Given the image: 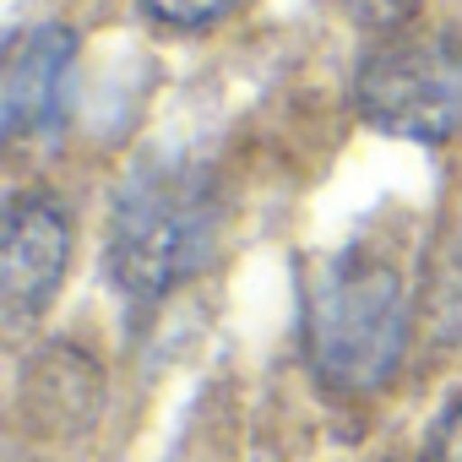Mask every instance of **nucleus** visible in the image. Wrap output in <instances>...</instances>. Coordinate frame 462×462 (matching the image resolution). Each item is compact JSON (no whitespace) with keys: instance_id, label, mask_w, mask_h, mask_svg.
I'll list each match as a JSON object with an SVG mask.
<instances>
[{"instance_id":"nucleus-7","label":"nucleus","mask_w":462,"mask_h":462,"mask_svg":"<svg viewBox=\"0 0 462 462\" xmlns=\"http://www.w3.org/2000/svg\"><path fill=\"white\" fill-rule=\"evenodd\" d=\"M332 6L348 17V23H359V28H370V33H392L397 23H408L424 0H332Z\"/></svg>"},{"instance_id":"nucleus-4","label":"nucleus","mask_w":462,"mask_h":462,"mask_svg":"<svg viewBox=\"0 0 462 462\" xmlns=\"http://www.w3.org/2000/svg\"><path fill=\"white\" fill-rule=\"evenodd\" d=\"M71 262V217L50 196H17L0 228V310L12 321L39 316Z\"/></svg>"},{"instance_id":"nucleus-8","label":"nucleus","mask_w":462,"mask_h":462,"mask_svg":"<svg viewBox=\"0 0 462 462\" xmlns=\"http://www.w3.org/2000/svg\"><path fill=\"white\" fill-rule=\"evenodd\" d=\"M430 462H462V402L435 424V435H430Z\"/></svg>"},{"instance_id":"nucleus-2","label":"nucleus","mask_w":462,"mask_h":462,"mask_svg":"<svg viewBox=\"0 0 462 462\" xmlns=\"http://www.w3.org/2000/svg\"><path fill=\"white\" fill-rule=\"evenodd\" d=\"M305 343H310L316 375L332 392L386 386L408 343V305H402L397 273L370 256L337 262L310 294Z\"/></svg>"},{"instance_id":"nucleus-1","label":"nucleus","mask_w":462,"mask_h":462,"mask_svg":"<svg viewBox=\"0 0 462 462\" xmlns=\"http://www.w3.org/2000/svg\"><path fill=\"white\" fill-rule=\"evenodd\" d=\"M217 235V201L201 169L190 163H147L136 169L109 217V278L125 300H163L185 283Z\"/></svg>"},{"instance_id":"nucleus-5","label":"nucleus","mask_w":462,"mask_h":462,"mask_svg":"<svg viewBox=\"0 0 462 462\" xmlns=\"http://www.w3.org/2000/svg\"><path fill=\"white\" fill-rule=\"evenodd\" d=\"M71 66H77V33L71 28H60V23L28 28L12 44L6 77H0V131L12 142L28 131H50L66 109Z\"/></svg>"},{"instance_id":"nucleus-3","label":"nucleus","mask_w":462,"mask_h":462,"mask_svg":"<svg viewBox=\"0 0 462 462\" xmlns=\"http://www.w3.org/2000/svg\"><path fill=\"white\" fill-rule=\"evenodd\" d=\"M354 104L375 131L446 142L462 125V55L440 39H392L365 55Z\"/></svg>"},{"instance_id":"nucleus-6","label":"nucleus","mask_w":462,"mask_h":462,"mask_svg":"<svg viewBox=\"0 0 462 462\" xmlns=\"http://www.w3.org/2000/svg\"><path fill=\"white\" fill-rule=\"evenodd\" d=\"M142 6L169 28H212L217 17L235 12L240 0H142Z\"/></svg>"}]
</instances>
